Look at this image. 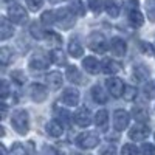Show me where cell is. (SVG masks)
Masks as SVG:
<instances>
[{
  "label": "cell",
  "instance_id": "f5cc1de1",
  "mask_svg": "<svg viewBox=\"0 0 155 155\" xmlns=\"http://www.w3.org/2000/svg\"><path fill=\"white\" fill-rule=\"evenodd\" d=\"M153 137H155V135H153Z\"/></svg>",
  "mask_w": 155,
  "mask_h": 155
},
{
  "label": "cell",
  "instance_id": "e575fe53",
  "mask_svg": "<svg viewBox=\"0 0 155 155\" xmlns=\"http://www.w3.org/2000/svg\"><path fill=\"white\" fill-rule=\"evenodd\" d=\"M45 39H47L51 45H54V47H59V45L62 44V37H61L58 33H54V31H48Z\"/></svg>",
  "mask_w": 155,
  "mask_h": 155
},
{
  "label": "cell",
  "instance_id": "7402d4cb",
  "mask_svg": "<svg viewBox=\"0 0 155 155\" xmlns=\"http://www.w3.org/2000/svg\"><path fill=\"white\" fill-rule=\"evenodd\" d=\"M65 74H67V79H68L70 82H74V84H82V82H84V81H82V74H81L79 68L74 67V65H68Z\"/></svg>",
  "mask_w": 155,
  "mask_h": 155
},
{
  "label": "cell",
  "instance_id": "d4e9b609",
  "mask_svg": "<svg viewBox=\"0 0 155 155\" xmlns=\"http://www.w3.org/2000/svg\"><path fill=\"white\" fill-rule=\"evenodd\" d=\"M68 53H70V56H73L74 59L76 58H81L82 54H84V48H82V45L76 41V39H71L70 41V44H68Z\"/></svg>",
  "mask_w": 155,
  "mask_h": 155
},
{
  "label": "cell",
  "instance_id": "5b68a950",
  "mask_svg": "<svg viewBox=\"0 0 155 155\" xmlns=\"http://www.w3.org/2000/svg\"><path fill=\"white\" fill-rule=\"evenodd\" d=\"M8 17L11 20V23H17V25H22L27 22L28 19V14L27 11H25V8L19 3H11L8 6Z\"/></svg>",
  "mask_w": 155,
  "mask_h": 155
},
{
  "label": "cell",
  "instance_id": "e0dca14e",
  "mask_svg": "<svg viewBox=\"0 0 155 155\" xmlns=\"http://www.w3.org/2000/svg\"><path fill=\"white\" fill-rule=\"evenodd\" d=\"M101 68H102V71H104L106 74L113 76V74H116L121 70V64L118 61H115V59H104V62L101 64Z\"/></svg>",
  "mask_w": 155,
  "mask_h": 155
},
{
  "label": "cell",
  "instance_id": "83f0119b",
  "mask_svg": "<svg viewBox=\"0 0 155 155\" xmlns=\"http://www.w3.org/2000/svg\"><path fill=\"white\" fill-rule=\"evenodd\" d=\"M106 11H107V14L112 19L118 17L120 16V3H118V0H107L106 2Z\"/></svg>",
  "mask_w": 155,
  "mask_h": 155
},
{
  "label": "cell",
  "instance_id": "d6986e66",
  "mask_svg": "<svg viewBox=\"0 0 155 155\" xmlns=\"http://www.w3.org/2000/svg\"><path fill=\"white\" fill-rule=\"evenodd\" d=\"M45 130H47V134H48L50 137H53V138H59V137L64 134V126H62L59 121H56V120H51V121H48V123H47Z\"/></svg>",
  "mask_w": 155,
  "mask_h": 155
},
{
  "label": "cell",
  "instance_id": "9a60e30c",
  "mask_svg": "<svg viewBox=\"0 0 155 155\" xmlns=\"http://www.w3.org/2000/svg\"><path fill=\"white\" fill-rule=\"evenodd\" d=\"M82 67L90 74H98L99 70H101V65H99V62L95 56H87L85 59H82Z\"/></svg>",
  "mask_w": 155,
  "mask_h": 155
},
{
  "label": "cell",
  "instance_id": "ac0fdd59",
  "mask_svg": "<svg viewBox=\"0 0 155 155\" xmlns=\"http://www.w3.org/2000/svg\"><path fill=\"white\" fill-rule=\"evenodd\" d=\"M132 115H134V118L137 120V123H141V124H146L150 120V113H149V110L144 106L134 107L132 109Z\"/></svg>",
  "mask_w": 155,
  "mask_h": 155
},
{
  "label": "cell",
  "instance_id": "f6af8a7d",
  "mask_svg": "<svg viewBox=\"0 0 155 155\" xmlns=\"http://www.w3.org/2000/svg\"><path fill=\"white\" fill-rule=\"evenodd\" d=\"M140 48L144 51V53H147L149 56H155V50L152 45H149L147 42H140Z\"/></svg>",
  "mask_w": 155,
  "mask_h": 155
},
{
  "label": "cell",
  "instance_id": "1f68e13d",
  "mask_svg": "<svg viewBox=\"0 0 155 155\" xmlns=\"http://www.w3.org/2000/svg\"><path fill=\"white\" fill-rule=\"evenodd\" d=\"M88 9L95 12V14H99L102 9H106V3L102 2V0H88Z\"/></svg>",
  "mask_w": 155,
  "mask_h": 155
},
{
  "label": "cell",
  "instance_id": "7bdbcfd3",
  "mask_svg": "<svg viewBox=\"0 0 155 155\" xmlns=\"http://www.w3.org/2000/svg\"><path fill=\"white\" fill-rule=\"evenodd\" d=\"M101 155H116V147L113 144H106L104 147H101Z\"/></svg>",
  "mask_w": 155,
  "mask_h": 155
},
{
  "label": "cell",
  "instance_id": "d590c367",
  "mask_svg": "<svg viewBox=\"0 0 155 155\" xmlns=\"http://www.w3.org/2000/svg\"><path fill=\"white\" fill-rule=\"evenodd\" d=\"M121 155H140V150H138V147H137L135 144L127 143V144L123 146V149H121Z\"/></svg>",
  "mask_w": 155,
  "mask_h": 155
},
{
  "label": "cell",
  "instance_id": "484cf974",
  "mask_svg": "<svg viewBox=\"0 0 155 155\" xmlns=\"http://www.w3.org/2000/svg\"><path fill=\"white\" fill-rule=\"evenodd\" d=\"M50 58H51V62L56 64V65H64V64H67L65 53H64L61 48H54V50L50 53Z\"/></svg>",
  "mask_w": 155,
  "mask_h": 155
},
{
  "label": "cell",
  "instance_id": "30bf717a",
  "mask_svg": "<svg viewBox=\"0 0 155 155\" xmlns=\"http://www.w3.org/2000/svg\"><path fill=\"white\" fill-rule=\"evenodd\" d=\"M106 87H107V90L112 93V96L113 98H120V96H123L124 93V82H123V79H120V78H109V79L106 81Z\"/></svg>",
  "mask_w": 155,
  "mask_h": 155
},
{
  "label": "cell",
  "instance_id": "3957f363",
  "mask_svg": "<svg viewBox=\"0 0 155 155\" xmlns=\"http://www.w3.org/2000/svg\"><path fill=\"white\" fill-rule=\"evenodd\" d=\"M87 45H88L90 50H93L95 53H106V50L109 48L104 34H102V33H98V31H95V33H92V34L88 36Z\"/></svg>",
  "mask_w": 155,
  "mask_h": 155
},
{
  "label": "cell",
  "instance_id": "8992f818",
  "mask_svg": "<svg viewBox=\"0 0 155 155\" xmlns=\"http://www.w3.org/2000/svg\"><path fill=\"white\" fill-rule=\"evenodd\" d=\"M76 144L81 149H93L99 144V137L93 132H82L76 138Z\"/></svg>",
  "mask_w": 155,
  "mask_h": 155
},
{
  "label": "cell",
  "instance_id": "7a4b0ae2",
  "mask_svg": "<svg viewBox=\"0 0 155 155\" xmlns=\"http://www.w3.org/2000/svg\"><path fill=\"white\" fill-rule=\"evenodd\" d=\"M50 62H51L50 54H47L44 50H37L31 56V59L28 62V67L31 70H45L50 65Z\"/></svg>",
  "mask_w": 155,
  "mask_h": 155
},
{
  "label": "cell",
  "instance_id": "ba28073f",
  "mask_svg": "<svg viewBox=\"0 0 155 155\" xmlns=\"http://www.w3.org/2000/svg\"><path fill=\"white\" fill-rule=\"evenodd\" d=\"M73 121H74L76 126H79V127H88L90 124H92V121H93L90 109L79 107V109L76 110V113L73 115Z\"/></svg>",
  "mask_w": 155,
  "mask_h": 155
},
{
  "label": "cell",
  "instance_id": "44dd1931",
  "mask_svg": "<svg viewBox=\"0 0 155 155\" xmlns=\"http://www.w3.org/2000/svg\"><path fill=\"white\" fill-rule=\"evenodd\" d=\"M47 82L50 85V88H53V90H58L62 87V74L59 71H50L47 74Z\"/></svg>",
  "mask_w": 155,
  "mask_h": 155
},
{
  "label": "cell",
  "instance_id": "8d00e7d4",
  "mask_svg": "<svg viewBox=\"0 0 155 155\" xmlns=\"http://www.w3.org/2000/svg\"><path fill=\"white\" fill-rule=\"evenodd\" d=\"M146 11L150 22H155V0H146Z\"/></svg>",
  "mask_w": 155,
  "mask_h": 155
},
{
  "label": "cell",
  "instance_id": "836d02e7",
  "mask_svg": "<svg viewBox=\"0 0 155 155\" xmlns=\"http://www.w3.org/2000/svg\"><path fill=\"white\" fill-rule=\"evenodd\" d=\"M143 92H144V95H146L147 99H153L155 98V81H147L144 84Z\"/></svg>",
  "mask_w": 155,
  "mask_h": 155
},
{
  "label": "cell",
  "instance_id": "4fadbf2b",
  "mask_svg": "<svg viewBox=\"0 0 155 155\" xmlns=\"http://www.w3.org/2000/svg\"><path fill=\"white\" fill-rule=\"evenodd\" d=\"M109 48L112 51V54L118 56V58L124 56L126 51H127V45H126V42L123 41L121 37H112V41L109 42Z\"/></svg>",
  "mask_w": 155,
  "mask_h": 155
},
{
  "label": "cell",
  "instance_id": "ab89813d",
  "mask_svg": "<svg viewBox=\"0 0 155 155\" xmlns=\"http://www.w3.org/2000/svg\"><path fill=\"white\" fill-rule=\"evenodd\" d=\"M124 8L127 12L138 9V0H124Z\"/></svg>",
  "mask_w": 155,
  "mask_h": 155
},
{
  "label": "cell",
  "instance_id": "681fc988",
  "mask_svg": "<svg viewBox=\"0 0 155 155\" xmlns=\"http://www.w3.org/2000/svg\"><path fill=\"white\" fill-rule=\"evenodd\" d=\"M2 155H6V147L2 144Z\"/></svg>",
  "mask_w": 155,
  "mask_h": 155
},
{
  "label": "cell",
  "instance_id": "60d3db41",
  "mask_svg": "<svg viewBox=\"0 0 155 155\" xmlns=\"http://www.w3.org/2000/svg\"><path fill=\"white\" fill-rule=\"evenodd\" d=\"M27 5L30 6L31 11H39L44 5V0H27Z\"/></svg>",
  "mask_w": 155,
  "mask_h": 155
},
{
  "label": "cell",
  "instance_id": "c3c4849f",
  "mask_svg": "<svg viewBox=\"0 0 155 155\" xmlns=\"http://www.w3.org/2000/svg\"><path fill=\"white\" fill-rule=\"evenodd\" d=\"M6 112H8V106L5 102H2V118H6Z\"/></svg>",
  "mask_w": 155,
  "mask_h": 155
},
{
  "label": "cell",
  "instance_id": "2e32d148",
  "mask_svg": "<svg viewBox=\"0 0 155 155\" xmlns=\"http://www.w3.org/2000/svg\"><path fill=\"white\" fill-rule=\"evenodd\" d=\"M93 121H95V124H96V127L99 129V130H107V127H109V112L104 110V109L98 110Z\"/></svg>",
  "mask_w": 155,
  "mask_h": 155
},
{
  "label": "cell",
  "instance_id": "4dcf8cb0",
  "mask_svg": "<svg viewBox=\"0 0 155 155\" xmlns=\"http://www.w3.org/2000/svg\"><path fill=\"white\" fill-rule=\"evenodd\" d=\"M41 22H42V25H47V27L54 25L56 23V11H45V12H42Z\"/></svg>",
  "mask_w": 155,
  "mask_h": 155
},
{
  "label": "cell",
  "instance_id": "bcb514c9",
  "mask_svg": "<svg viewBox=\"0 0 155 155\" xmlns=\"http://www.w3.org/2000/svg\"><path fill=\"white\" fill-rule=\"evenodd\" d=\"M9 95V87H8V82L5 79H2V90H0V96H2L3 99H6Z\"/></svg>",
  "mask_w": 155,
  "mask_h": 155
},
{
  "label": "cell",
  "instance_id": "8fae6325",
  "mask_svg": "<svg viewBox=\"0 0 155 155\" xmlns=\"http://www.w3.org/2000/svg\"><path fill=\"white\" fill-rule=\"evenodd\" d=\"M28 93H30V98L34 101V102H44L48 96V90L45 85L42 84H31L30 85V90H28Z\"/></svg>",
  "mask_w": 155,
  "mask_h": 155
},
{
  "label": "cell",
  "instance_id": "7dc6e473",
  "mask_svg": "<svg viewBox=\"0 0 155 155\" xmlns=\"http://www.w3.org/2000/svg\"><path fill=\"white\" fill-rule=\"evenodd\" d=\"M42 153H44V155H59V152H58L54 147H51V146H48V144H45V146L42 147Z\"/></svg>",
  "mask_w": 155,
  "mask_h": 155
},
{
  "label": "cell",
  "instance_id": "f35d334b",
  "mask_svg": "<svg viewBox=\"0 0 155 155\" xmlns=\"http://www.w3.org/2000/svg\"><path fill=\"white\" fill-rule=\"evenodd\" d=\"M11 78H12V81H16L17 84H23L25 81H27V76H25V73L20 71V70L12 71V73H11Z\"/></svg>",
  "mask_w": 155,
  "mask_h": 155
},
{
  "label": "cell",
  "instance_id": "603a6c76",
  "mask_svg": "<svg viewBox=\"0 0 155 155\" xmlns=\"http://www.w3.org/2000/svg\"><path fill=\"white\" fill-rule=\"evenodd\" d=\"M134 76H135L137 81H147L149 76H150V71L146 65H143V64H137L134 67Z\"/></svg>",
  "mask_w": 155,
  "mask_h": 155
},
{
  "label": "cell",
  "instance_id": "f907efd6",
  "mask_svg": "<svg viewBox=\"0 0 155 155\" xmlns=\"http://www.w3.org/2000/svg\"><path fill=\"white\" fill-rule=\"evenodd\" d=\"M59 2H62V0H50V3H59Z\"/></svg>",
  "mask_w": 155,
  "mask_h": 155
},
{
  "label": "cell",
  "instance_id": "52a82bcc",
  "mask_svg": "<svg viewBox=\"0 0 155 155\" xmlns=\"http://www.w3.org/2000/svg\"><path fill=\"white\" fill-rule=\"evenodd\" d=\"M129 121H130V115L124 109H118L113 112V127L116 132H123L124 129H127Z\"/></svg>",
  "mask_w": 155,
  "mask_h": 155
},
{
  "label": "cell",
  "instance_id": "7c38bea8",
  "mask_svg": "<svg viewBox=\"0 0 155 155\" xmlns=\"http://www.w3.org/2000/svg\"><path fill=\"white\" fill-rule=\"evenodd\" d=\"M79 99H81V93H79V90H78V88H74V87L64 88V92H62V102L65 106H78V104H79Z\"/></svg>",
  "mask_w": 155,
  "mask_h": 155
},
{
  "label": "cell",
  "instance_id": "ffe728a7",
  "mask_svg": "<svg viewBox=\"0 0 155 155\" xmlns=\"http://www.w3.org/2000/svg\"><path fill=\"white\" fill-rule=\"evenodd\" d=\"M12 34H14L12 23L6 17H2V20H0V39H2V41H6V39H9Z\"/></svg>",
  "mask_w": 155,
  "mask_h": 155
},
{
  "label": "cell",
  "instance_id": "cb8c5ba5",
  "mask_svg": "<svg viewBox=\"0 0 155 155\" xmlns=\"http://www.w3.org/2000/svg\"><path fill=\"white\" fill-rule=\"evenodd\" d=\"M54 118L56 121H59L62 126L64 124H68L71 120H73V116L68 113V110L65 109H62V107H54Z\"/></svg>",
  "mask_w": 155,
  "mask_h": 155
},
{
  "label": "cell",
  "instance_id": "9c48e42d",
  "mask_svg": "<svg viewBox=\"0 0 155 155\" xmlns=\"http://www.w3.org/2000/svg\"><path fill=\"white\" fill-rule=\"evenodd\" d=\"M150 134V129L147 124H141V123H137L130 130H129V138L134 140V141H144Z\"/></svg>",
  "mask_w": 155,
  "mask_h": 155
},
{
  "label": "cell",
  "instance_id": "ee69618b",
  "mask_svg": "<svg viewBox=\"0 0 155 155\" xmlns=\"http://www.w3.org/2000/svg\"><path fill=\"white\" fill-rule=\"evenodd\" d=\"M141 155H155V146L153 144H143V147H141Z\"/></svg>",
  "mask_w": 155,
  "mask_h": 155
},
{
  "label": "cell",
  "instance_id": "74e56055",
  "mask_svg": "<svg viewBox=\"0 0 155 155\" xmlns=\"http://www.w3.org/2000/svg\"><path fill=\"white\" fill-rule=\"evenodd\" d=\"M137 88L134 87V85H127L126 88H124V99L126 101H134L135 98H137Z\"/></svg>",
  "mask_w": 155,
  "mask_h": 155
},
{
  "label": "cell",
  "instance_id": "816d5d0a",
  "mask_svg": "<svg viewBox=\"0 0 155 155\" xmlns=\"http://www.w3.org/2000/svg\"><path fill=\"white\" fill-rule=\"evenodd\" d=\"M6 2H9V0H6Z\"/></svg>",
  "mask_w": 155,
  "mask_h": 155
},
{
  "label": "cell",
  "instance_id": "277c9868",
  "mask_svg": "<svg viewBox=\"0 0 155 155\" xmlns=\"http://www.w3.org/2000/svg\"><path fill=\"white\" fill-rule=\"evenodd\" d=\"M56 23L64 30H70L76 23V16L70 11V8H62L56 11Z\"/></svg>",
  "mask_w": 155,
  "mask_h": 155
},
{
  "label": "cell",
  "instance_id": "f546056e",
  "mask_svg": "<svg viewBox=\"0 0 155 155\" xmlns=\"http://www.w3.org/2000/svg\"><path fill=\"white\" fill-rule=\"evenodd\" d=\"M68 8L74 16H84L85 14V6H84V3L81 2V0H71Z\"/></svg>",
  "mask_w": 155,
  "mask_h": 155
},
{
  "label": "cell",
  "instance_id": "5bb4252c",
  "mask_svg": "<svg viewBox=\"0 0 155 155\" xmlns=\"http://www.w3.org/2000/svg\"><path fill=\"white\" fill-rule=\"evenodd\" d=\"M90 96H92V99L96 102V104H106L107 99H109L107 93L104 92V88H102L99 84H96V85H93L92 88H90Z\"/></svg>",
  "mask_w": 155,
  "mask_h": 155
},
{
  "label": "cell",
  "instance_id": "d6a6232c",
  "mask_svg": "<svg viewBox=\"0 0 155 155\" xmlns=\"http://www.w3.org/2000/svg\"><path fill=\"white\" fill-rule=\"evenodd\" d=\"M12 61V51L8 48V47H3L0 50V62H2V65H8V64Z\"/></svg>",
  "mask_w": 155,
  "mask_h": 155
},
{
  "label": "cell",
  "instance_id": "4316f807",
  "mask_svg": "<svg viewBox=\"0 0 155 155\" xmlns=\"http://www.w3.org/2000/svg\"><path fill=\"white\" fill-rule=\"evenodd\" d=\"M47 33H48V31H44V28H42L41 23H37V22L31 23V27H30V34H31L34 39H37V41L45 39V37H47Z\"/></svg>",
  "mask_w": 155,
  "mask_h": 155
},
{
  "label": "cell",
  "instance_id": "b9f144b4",
  "mask_svg": "<svg viewBox=\"0 0 155 155\" xmlns=\"http://www.w3.org/2000/svg\"><path fill=\"white\" fill-rule=\"evenodd\" d=\"M11 155H27V149H25L20 143H16L11 149Z\"/></svg>",
  "mask_w": 155,
  "mask_h": 155
},
{
  "label": "cell",
  "instance_id": "6da1fadb",
  "mask_svg": "<svg viewBox=\"0 0 155 155\" xmlns=\"http://www.w3.org/2000/svg\"><path fill=\"white\" fill-rule=\"evenodd\" d=\"M11 126L19 135H27L30 130V116L23 109H17L11 115Z\"/></svg>",
  "mask_w": 155,
  "mask_h": 155
},
{
  "label": "cell",
  "instance_id": "f1b7e54d",
  "mask_svg": "<svg viewBox=\"0 0 155 155\" xmlns=\"http://www.w3.org/2000/svg\"><path fill=\"white\" fill-rule=\"evenodd\" d=\"M127 17H129V22H130L134 27H141V25L144 23V17H143V14L140 12V9L127 12Z\"/></svg>",
  "mask_w": 155,
  "mask_h": 155
}]
</instances>
